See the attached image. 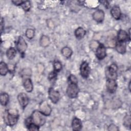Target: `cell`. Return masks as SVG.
Segmentation results:
<instances>
[{
  "label": "cell",
  "instance_id": "6da1fadb",
  "mask_svg": "<svg viewBox=\"0 0 131 131\" xmlns=\"http://www.w3.org/2000/svg\"><path fill=\"white\" fill-rule=\"evenodd\" d=\"M4 121L8 126H12L16 124L18 120L19 115L17 110L9 109L6 110L4 114Z\"/></svg>",
  "mask_w": 131,
  "mask_h": 131
},
{
  "label": "cell",
  "instance_id": "7a4b0ae2",
  "mask_svg": "<svg viewBox=\"0 0 131 131\" xmlns=\"http://www.w3.org/2000/svg\"><path fill=\"white\" fill-rule=\"evenodd\" d=\"M31 117L33 123L39 127L43 125L46 121V116L39 111L35 110L32 114Z\"/></svg>",
  "mask_w": 131,
  "mask_h": 131
},
{
  "label": "cell",
  "instance_id": "3957f363",
  "mask_svg": "<svg viewBox=\"0 0 131 131\" xmlns=\"http://www.w3.org/2000/svg\"><path fill=\"white\" fill-rule=\"evenodd\" d=\"M118 67L116 64L112 63L105 69V73L107 79L116 80L117 78Z\"/></svg>",
  "mask_w": 131,
  "mask_h": 131
},
{
  "label": "cell",
  "instance_id": "277c9868",
  "mask_svg": "<svg viewBox=\"0 0 131 131\" xmlns=\"http://www.w3.org/2000/svg\"><path fill=\"white\" fill-rule=\"evenodd\" d=\"M77 84L78 83L69 82L66 91L67 94L69 98H75L78 96L79 89Z\"/></svg>",
  "mask_w": 131,
  "mask_h": 131
},
{
  "label": "cell",
  "instance_id": "5b68a950",
  "mask_svg": "<svg viewBox=\"0 0 131 131\" xmlns=\"http://www.w3.org/2000/svg\"><path fill=\"white\" fill-rule=\"evenodd\" d=\"M48 96L53 103L56 104L59 100L60 95L58 91L53 88H50L48 90Z\"/></svg>",
  "mask_w": 131,
  "mask_h": 131
},
{
  "label": "cell",
  "instance_id": "8992f818",
  "mask_svg": "<svg viewBox=\"0 0 131 131\" xmlns=\"http://www.w3.org/2000/svg\"><path fill=\"white\" fill-rule=\"evenodd\" d=\"M39 111L46 116H50L52 112V108L47 101H42L39 104Z\"/></svg>",
  "mask_w": 131,
  "mask_h": 131
},
{
  "label": "cell",
  "instance_id": "52a82bcc",
  "mask_svg": "<svg viewBox=\"0 0 131 131\" xmlns=\"http://www.w3.org/2000/svg\"><path fill=\"white\" fill-rule=\"evenodd\" d=\"M16 46V49L21 54H24L28 47V45L26 40L21 36H19L18 37Z\"/></svg>",
  "mask_w": 131,
  "mask_h": 131
},
{
  "label": "cell",
  "instance_id": "ba28073f",
  "mask_svg": "<svg viewBox=\"0 0 131 131\" xmlns=\"http://www.w3.org/2000/svg\"><path fill=\"white\" fill-rule=\"evenodd\" d=\"M95 52L96 56L99 60H102L106 56V47L105 45L102 43H100Z\"/></svg>",
  "mask_w": 131,
  "mask_h": 131
},
{
  "label": "cell",
  "instance_id": "9c48e42d",
  "mask_svg": "<svg viewBox=\"0 0 131 131\" xmlns=\"http://www.w3.org/2000/svg\"><path fill=\"white\" fill-rule=\"evenodd\" d=\"M80 73L81 76L84 78H87L90 73V68L89 63L85 61H83L80 66Z\"/></svg>",
  "mask_w": 131,
  "mask_h": 131
},
{
  "label": "cell",
  "instance_id": "30bf717a",
  "mask_svg": "<svg viewBox=\"0 0 131 131\" xmlns=\"http://www.w3.org/2000/svg\"><path fill=\"white\" fill-rule=\"evenodd\" d=\"M17 100L19 102V105L24 109L29 103V99L28 95L25 93H20L17 96Z\"/></svg>",
  "mask_w": 131,
  "mask_h": 131
},
{
  "label": "cell",
  "instance_id": "8fae6325",
  "mask_svg": "<svg viewBox=\"0 0 131 131\" xmlns=\"http://www.w3.org/2000/svg\"><path fill=\"white\" fill-rule=\"evenodd\" d=\"M106 88L110 93H114L117 88V83L116 80L107 79L106 81Z\"/></svg>",
  "mask_w": 131,
  "mask_h": 131
},
{
  "label": "cell",
  "instance_id": "7c38bea8",
  "mask_svg": "<svg viewBox=\"0 0 131 131\" xmlns=\"http://www.w3.org/2000/svg\"><path fill=\"white\" fill-rule=\"evenodd\" d=\"M104 12L102 10L98 9L95 11L93 14V19L97 23H101L104 18Z\"/></svg>",
  "mask_w": 131,
  "mask_h": 131
},
{
  "label": "cell",
  "instance_id": "4fadbf2b",
  "mask_svg": "<svg viewBox=\"0 0 131 131\" xmlns=\"http://www.w3.org/2000/svg\"><path fill=\"white\" fill-rule=\"evenodd\" d=\"M118 41L126 42V41L130 40V37L128 35L127 33L124 30H120L117 34Z\"/></svg>",
  "mask_w": 131,
  "mask_h": 131
},
{
  "label": "cell",
  "instance_id": "5bb4252c",
  "mask_svg": "<svg viewBox=\"0 0 131 131\" xmlns=\"http://www.w3.org/2000/svg\"><path fill=\"white\" fill-rule=\"evenodd\" d=\"M111 14L112 16L116 20H119L120 19L121 16V10L119 6H114L111 10Z\"/></svg>",
  "mask_w": 131,
  "mask_h": 131
},
{
  "label": "cell",
  "instance_id": "9a60e30c",
  "mask_svg": "<svg viewBox=\"0 0 131 131\" xmlns=\"http://www.w3.org/2000/svg\"><path fill=\"white\" fill-rule=\"evenodd\" d=\"M116 50L118 53L123 54L125 53L126 51V42L117 41L115 46Z\"/></svg>",
  "mask_w": 131,
  "mask_h": 131
},
{
  "label": "cell",
  "instance_id": "2e32d148",
  "mask_svg": "<svg viewBox=\"0 0 131 131\" xmlns=\"http://www.w3.org/2000/svg\"><path fill=\"white\" fill-rule=\"evenodd\" d=\"M82 122L79 118L74 117L72 122V127L73 130L79 131L82 128Z\"/></svg>",
  "mask_w": 131,
  "mask_h": 131
},
{
  "label": "cell",
  "instance_id": "e0dca14e",
  "mask_svg": "<svg viewBox=\"0 0 131 131\" xmlns=\"http://www.w3.org/2000/svg\"><path fill=\"white\" fill-rule=\"evenodd\" d=\"M23 85L25 90L28 92H31L33 89V85L32 80L30 78H26L23 82Z\"/></svg>",
  "mask_w": 131,
  "mask_h": 131
},
{
  "label": "cell",
  "instance_id": "ac0fdd59",
  "mask_svg": "<svg viewBox=\"0 0 131 131\" xmlns=\"http://www.w3.org/2000/svg\"><path fill=\"white\" fill-rule=\"evenodd\" d=\"M86 34V31L82 27L77 28L74 31V35L76 38L81 39L85 36Z\"/></svg>",
  "mask_w": 131,
  "mask_h": 131
},
{
  "label": "cell",
  "instance_id": "d6986e66",
  "mask_svg": "<svg viewBox=\"0 0 131 131\" xmlns=\"http://www.w3.org/2000/svg\"><path fill=\"white\" fill-rule=\"evenodd\" d=\"M61 54L66 58H69L71 57L72 54H73V51L72 50L68 47H64L62 48L61 50Z\"/></svg>",
  "mask_w": 131,
  "mask_h": 131
},
{
  "label": "cell",
  "instance_id": "ffe728a7",
  "mask_svg": "<svg viewBox=\"0 0 131 131\" xmlns=\"http://www.w3.org/2000/svg\"><path fill=\"white\" fill-rule=\"evenodd\" d=\"M9 100V96L8 94L6 93H2L1 94L0 96V101H1V104L3 106H6Z\"/></svg>",
  "mask_w": 131,
  "mask_h": 131
},
{
  "label": "cell",
  "instance_id": "44dd1931",
  "mask_svg": "<svg viewBox=\"0 0 131 131\" xmlns=\"http://www.w3.org/2000/svg\"><path fill=\"white\" fill-rule=\"evenodd\" d=\"M40 45L42 47H47L50 44V38L48 36L43 35L41 36L39 41Z\"/></svg>",
  "mask_w": 131,
  "mask_h": 131
},
{
  "label": "cell",
  "instance_id": "7402d4cb",
  "mask_svg": "<svg viewBox=\"0 0 131 131\" xmlns=\"http://www.w3.org/2000/svg\"><path fill=\"white\" fill-rule=\"evenodd\" d=\"M16 55V50L13 47L9 48L6 52V56L8 59L10 60L13 59Z\"/></svg>",
  "mask_w": 131,
  "mask_h": 131
},
{
  "label": "cell",
  "instance_id": "603a6c76",
  "mask_svg": "<svg viewBox=\"0 0 131 131\" xmlns=\"http://www.w3.org/2000/svg\"><path fill=\"white\" fill-rule=\"evenodd\" d=\"M9 71V68L8 65L3 61L0 63V74L2 76L6 75Z\"/></svg>",
  "mask_w": 131,
  "mask_h": 131
},
{
  "label": "cell",
  "instance_id": "cb8c5ba5",
  "mask_svg": "<svg viewBox=\"0 0 131 131\" xmlns=\"http://www.w3.org/2000/svg\"><path fill=\"white\" fill-rule=\"evenodd\" d=\"M117 41H116L115 38L112 37H109L107 38V39L105 41V47H108V48H115Z\"/></svg>",
  "mask_w": 131,
  "mask_h": 131
},
{
  "label": "cell",
  "instance_id": "d4e9b609",
  "mask_svg": "<svg viewBox=\"0 0 131 131\" xmlns=\"http://www.w3.org/2000/svg\"><path fill=\"white\" fill-rule=\"evenodd\" d=\"M123 125L126 128H130L131 124V117L129 115H126L123 120Z\"/></svg>",
  "mask_w": 131,
  "mask_h": 131
},
{
  "label": "cell",
  "instance_id": "484cf974",
  "mask_svg": "<svg viewBox=\"0 0 131 131\" xmlns=\"http://www.w3.org/2000/svg\"><path fill=\"white\" fill-rule=\"evenodd\" d=\"M25 35H26V36L28 39H31L34 37V36L35 35V31H34V30L31 29V28L27 29V30L26 31Z\"/></svg>",
  "mask_w": 131,
  "mask_h": 131
},
{
  "label": "cell",
  "instance_id": "4316f807",
  "mask_svg": "<svg viewBox=\"0 0 131 131\" xmlns=\"http://www.w3.org/2000/svg\"><path fill=\"white\" fill-rule=\"evenodd\" d=\"M23 10L26 12L29 11L31 7V3L30 1H24V2L21 6Z\"/></svg>",
  "mask_w": 131,
  "mask_h": 131
},
{
  "label": "cell",
  "instance_id": "83f0119b",
  "mask_svg": "<svg viewBox=\"0 0 131 131\" xmlns=\"http://www.w3.org/2000/svg\"><path fill=\"white\" fill-rule=\"evenodd\" d=\"M53 68L54 71L58 72L62 69V64L59 61H55L53 63Z\"/></svg>",
  "mask_w": 131,
  "mask_h": 131
},
{
  "label": "cell",
  "instance_id": "f1b7e54d",
  "mask_svg": "<svg viewBox=\"0 0 131 131\" xmlns=\"http://www.w3.org/2000/svg\"><path fill=\"white\" fill-rule=\"evenodd\" d=\"M99 44L100 43L98 41L96 40H92L90 43V47L92 50L96 51L97 48L99 46Z\"/></svg>",
  "mask_w": 131,
  "mask_h": 131
},
{
  "label": "cell",
  "instance_id": "f546056e",
  "mask_svg": "<svg viewBox=\"0 0 131 131\" xmlns=\"http://www.w3.org/2000/svg\"><path fill=\"white\" fill-rule=\"evenodd\" d=\"M21 75L25 77L26 76H29V75H31V70L30 69L26 68L22 70L21 71Z\"/></svg>",
  "mask_w": 131,
  "mask_h": 131
},
{
  "label": "cell",
  "instance_id": "4dcf8cb0",
  "mask_svg": "<svg viewBox=\"0 0 131 131\" xmlns=\"http://www.w3.org/2000/svg\"><path fill=\"white\" fill-rule=\"evenodd\" d=\"M39 127L38 126H37L36 124H35L34 123H32L30 125H29L27 128L28 130H31V131H33V130L37 131V130H38L39 129Z\"/></svg>",
  "mask_w": 131,
  "mask_h": 131
},
{
  "label": "cell",
  "instance_id": "1f68e13d",
  "mask_svg": "<svg viewBox=\"0 0 131 131\" xmlns=\"http://www.w3.org/2000/svg\"><path fill=\"white\" fill-rule=\"evenodd\" d=\"M57 77V72L55 71H52L50 72L48 75V79L50 81L54 80V79H56Z\"/></svg>",
  "mask_w": 131,
  "mask_h": 131
},
{
  "label": "cell",
  "instance_id": "d6a6232c",
  "mask_svg": "<svg viewBox=\"0 0 131 131\" xmlns=\"http://www.w3.org/2000/svg\"><path fill=\"white\" fill-rule=\"evenodd\" d=\"M69 82H72V83H78V80L76 78V77L72 74H71L68 78Z\"/></svg>",
  "mask_w": 131,
  "mask_h": 131
},
{
  "label": "cell",
  "instance_id": "836d02e7",
  "mask_svg": "<svg viewBox=\"0 0 131 131\" xmlns=\"http://www.w3.org/2000/svg\"><path fill=\"white\" fill-rule=\"evenodd\" d=\"M108 130H110V131H117V130H119V128L115 124H111L108 127Z\"/></svg>",
  "mask_w": 131,
  "mask_h": 131
},
{
  "label": "cell",
  "instance_id": "e575fe53",
  "mask_svg": "<svg viewBox=\"0 0 131 131\" xmlns=\"http://www.w3.org/2000/svg\"><path fill=\"white\" fill-rule=\"evenodd\" d=\"M12 3L16 5V6H21L23 3L24 2V1H21V0H13L11 1Z\"/></svg>",
  "mask_w": 131,
  "mask_h": 131
},
{
  "label": "cell",
  "instance_id": "d590c367",
  "mask_svg": "<svg viewBox=\"0 0 131 131\" xmlns=\"http://www.w3.org/2000/svg\"><path fill=\"white\" fill-rule=\"evenodd\" d=\"M4 28V20L3 18H1V33H2L3 30Z\"/></svg>",
  "mask_w": 131,
  "mask_h": 131
},
{
  "label": "cell",
  "instance_id": "8d00e7d4",
  "mask_svg": "<svg viewBox=\"0 0 131 131\" xmlns=\"http://www.w3.org/2000/svg\"><path fill=\"white\" fill-rule=\"evenodd\" d=\"M130 83H131V81H129V84H128V89H129V91L130 92Z\"/></svg>",
  "mask_w": 131,
  "mask_h": 131
}]
</instances>
